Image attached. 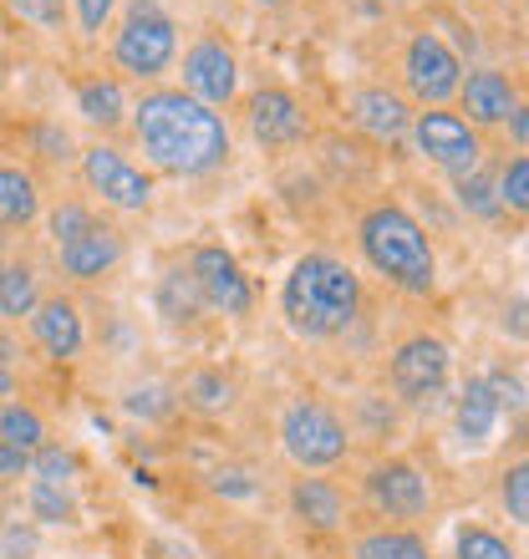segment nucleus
I'll use <instances>...</instances> for the list:
<instances>
[{
  "mask_svg": "<svg viewBox=\"0 0 529 559\" xmlns=\"http://www.w3.org/2000/svg\"><path fill=\"white\" fill-rule=\"evenodd\" d=\"M132 112V138L148 153L153 168L174 178H204L224 168L230 158V128L214 107L193 103L184 87H153L143 92Z\"/></svg>",
  "mask_w": 529,
  "mask_h": 559,
  "instance_id": "f257e3e1",
  "label": "nucleus"
},
{
  "mask_svg": "<svg viewBox=\"0 0 529 559\" xmlns=\"http://www.w3.org/2000/svg\"><path fill=\"white\" fill-rule=\"evenodd\" d=\"M362 310V280L337 254H301L280 285V316L301 341H337Z\"/></svg>",
  "mask_w": 529,
  "mask_h": 559,
  "instance_id": "f03ea898",
  "label": "nucleus"
},
{
  "mask_svg": "<svg viewBox=\"0 0 529 559\" xmlns=\"http://www.w3.org/2000/svg\"><path fill=\"white\" fill-rule=\"evenodd\" d=\"M356 245L367 254V265L397 285L402 295H433L438 285V254L427 245L423 224L412 219L402 204H377L356 224Z\"/></svg>",
  "mask_w": 529,
  "mask_h": 559,
  "instance_id": "7ed1b4c3",
  "label": "nucleus"
},
{
  "mask_svg": "<svg viewBox=\"0 0 529 559\" xmlns=\"http://www.w3.org/2000/svg\"><path fill=\"white\" fill-rule=\"evenodd\" d=\"M178 57V26L174 15H163L153 0H132L128 21L113 36V67L122 76H138V82H153L174 67Z\"/></svg>",
  "mask_w": 529,
  "mask_h": 559,
  "instance_id": "20e7f679",
  "label": "nucleus"
},
{
  "mask_svg": "<svg viewBox=\"0 0 529 559\" xmlns=\"http://www.w3.org/2000/svg\"><path fill=\"white\" fill-rule=\"evenodd\" d=\"M280 448L295 468H337L352 453V432L326 402H291L280 417Z\"/></svg>",
  "mask_w": 529,
  "mask_h": 559,
  "instance_id": "39448f33",
  "label": "nucleus"
},
{
  "mask_svg": "<svg viewBox=\"0 0 529 559\" xmlns=\"http://www.w3.org/2000/svg\"><path fill=\"white\" fill-rule=\"evenodd\" d=\"M412 147L423 153L433 168H443L448 178H463L484 163V143H479V128L463 122V112H448V107H427V112H412L408 128Z\"/></svg>",
  "mask_w": 529,
  "mask_h": 559,
  "instance_id": "423d86ee",
  "label": "nucleus"
},
{
  "mask_svg": "<svg viewBox=\"0 0 529 559\" xmlns=\"http://www.w3.org/2000/svg\"><path fill=\"white\" fill-rule=\"evenodd\" d=\"M402 82L423 107H443L448 97H458V82H463V61L438 31H418L408 46H402Z\"/></svg>",
  "mask_w": 529,
  "mask_h": 559,
  "instance_id": "0eeeda50",
  "label": "nucleus"
},
{
  "mask_svg": "<svg viewBox=\"0 0 529 559\" xmlns=\"http://www.w3.org/2000/svg\"><path fill=\"white\" fill-rule=\"evenodd\" d=\"M189 275H193V290L204 300V310H220L230 321L250 316L255 310V285L250 275L239 270V260L224 245H199L189 254Z\"/></svg>",
  "mask_w": 529,
  "mask_h": 559,
  "instance_id": "6e6552de",
  "label": "nucleus"
},
{
  "mask_svg": "<svg viewBox=\"0 0 529 559\" xmlns=\"http://www.w3.org/2000/svg\"><path fill=\"white\" fill-rule=\"evenodd\" d=\"M448 371H454V352L443 346L438 336H408L387 361V377H392V392L412 407L443 397L448 386Z\"/></svg>",
  "mask_w": 529,
  "mask_h": 559,
  "instance_id": "1a4fd4ad",
  "label": "nucleus"
},
{
  "mask_svg": "<svg viewBox=\"0 0 529 559\" xmlns=\"http://www.w3.org/2000/svg\"><path fill=\"white\" fill-rule=\"evenodd\" d=\"M82 178H87V189L113 209H148V199H153V178H148L128 153H118L113 143H92L87 153H82Z\"/></svg>",
  "mask_w": 529,
  "mask_h": 559,
  "instance_id": "9d476101",
  "label": "nucleus"
},
{
  "mask_svg": "<svg viewBox=\"0 0 529 559\" xmlns=\"http://www.w3.org/2000/svg\"><path fill=\"white\" fill-rule=\"evenodd\" d=\"M184 92H189L193 103L214 107V112L239 92V61L220 36H199L184 51Z\"/></svg>",
  "mask_w": 529,
  "mask_h": 559,
  "instance_id": "9b49d317",
  "label": "nucleus"
},
{
  "mask_svg": "<svg viewBox=\"0 0 529 559\" xmlns=\"http://www.w3.org/2000/svg\"><path fill=\"white\" fill-rule=\"evenodd\" d=\"M367 499H372V509L387 519H418L427 509V499H433V488H427L418 463L392 457V463L367 468Z\"/></svg>",
  "mask_w": 529,
  "mask_h": 559,
  "instance_id": "f8f14e48",
  "label": "nucleus"
},
{
  "mask_svg": "<svg viewBox=\"0 0 529 559\" xmlns=\"http://www.w3.org/2000/svg\"><path fill=\"white\" fill-rule=\"evenodd\" d=\"M306 107L285 87H260L250 97V133L260 147H291L306 138Z\"/></svg>",
  "mask_w": 529,
  "mask_h": 559,
  "instance_id": "ddd939ff",
  "label": "nucleus"
},
{
  "mask_svg": "<svg viewBox=\"0 0 529 559\" xmlns=\"http://www.w3.org/2000/svg\"><path fill=\"white\" fill-rule=\"evenodd\" d=\"M31 336L51 361H77L82 346H87V325H82V316H77L67 295H51V300L31 310Z\"/></svg>",
  "mask_w": 529,
  "mask_h": 559,
  "instance_id": "4468645a",
  "label": "nucleus"
},
{
  "mask_svg": "<svg viewBox=\"0 0 529 559\" xmlns=\"http://www.w3.org/2000/svg\"><path fill=\"white\" fill-rule=\"evenodd\" d=\"M458 103L469 112V118H463L469 128H494V122H504L519 107V87L504 72H494V67H473V72L458 82Z\"/></svg>",
  "mask_w": 529,
  "mask_h": 559,
  "instance_id": "2eb2a0df",
  "label": "nucleus"
},
{
  "mask_svg": "<svg viewBox=\"0 0 529 559\" xmlns=\"http://www.w3.org/2000/svg\"><path fill=\"white\" fill-rule=\"evenodd\" d=\"M122 229H113V224H92L87 235H77L72 245H61V270L72 280H103L107 270H118L122 260Z\"/></svg>",
  "mask_w": 529,
  "mask_h": 559,
  "instance_id": "dca6fc26",
  "label": "nucleus"
},
{
  "mask_svg": "<svg viewBox=\"0 0 529 559\" xmlns=\"http://www.w3.org/2000/svg\"><path fill=\"white\" fill-rule=\"evenodd\" d=\"M352 118L362 133H372L377 143H397V138H408L412 128V107L408 97H397L387 87H362L352 97Z\"/></svg>",
  "mask_w": 529,
  "mask_h": 559,
  "instance_id": "f3484780",
  "label": "nucleus"
},
{
  "mask_svg": "<svg viewBox=\"0 0 529 559\" xmlns=\"http://www.w3.org/2000/svg\"><path fill=\"white\" fill-rule=\"evenodd\" d=\"M499 397H494V386L489 377H469L463 392H458V407H454V423H458V438L469 442V448H489L494 432H499Z\"/></svg>",
  "mask_w": 529,
  "mask_h": 559,
  "instance_id": "a211bd4d",
  "label": "nucleus"
},
{
  "mask_svg": "<svg viewBox=\"0 0 529 559\" xmlns=\"http://www.w3.org/2000/svg\"><path fill=\"white\" fill-rule=\"evenodd\" d=\"M291 509L306 530L331 534V530H341V519H346V493H341L331 478H295L291 484Z\"/></svg>",
  "mask_w": 529,
  "mask_h": 559,
  "instance_id": "6ab92c4d",
  "label": "nucleus"
},
{
  "mask_svg": "<svg viewBox=\"0 0 529 559\" xmlns=\"http://www.w3.org/2000/svg\"><path fill=\"white\" fill-rule=\"evenodd\" d=\"M77 112L92 122V128H122L128 122V92H122L118 76H87V82H77Z\"/></svg>",
  "mask_w": 529,
  "mask_h": 559,
  "instance_id": "aec40b11",
  "label": "nucleus"
},
{
  "mask_svg": "<svg viewBox=\"0 0 529 559\" xmlns=\"http://www.w3.org/2000/svg\"><path fill=\"white\" fill-rule=\"evenodd\" d=\"M42 214V189L26 168L0 163V229H26Z\"/></svg>",
  "mask_w": 529,
  "mask_h": 559,
  "instance_id": "412c9836",
  "label": "nucleus"
},
{
  "mask_svg": "<svg viewBox=\"0 0 529 559\" xmlns=\"http://www.w3.org/2000/svg\"><path fill=\"white\" fill-rule=\"evenodd\" d=\"M42 306V285H36V270L26 260H11L0 265V321H21Z\"/></svg>",
  "mask_w": 529,
  "mask_h": 559,
  "instance_id": "4be33fe9",
  "label": "nucleus"
},
{
  "mask_svg": "<svg viewBox=\"0 0 529 559\" xmlns=\"http://www.w3.org/2000/svg\"><path fill=\"white\" fill-rule=\"evenodd\" d=\"M0 442H5V448H21V453H36L46 442L42 413L26 407V402H0Z\"/></svg>",
  "mask_w": 529,
  "mask_h": 559,
  "instance_id": "5701e85b",
  "label": "nucleus"
},
{
  "mask_svg": "<svg viewBox=\"0 0 529 559\" xmlns=\"http://www.w3.org/2000/svg\"><path fill=\"white\" fill-rule=\"evenodd\" d=\"M199 310H204V300L193 290V275L189 270H168V275L158 280V316H168V321H193Z\"/></svg>",
  "mask_w": 529,
  "mask_h": 559,
  "instance_id": "b1692460",
  "label": "nucleus"
},
{
  "mask_svg": "<svg viewBox=\"0 0 529 559\" xmlns=\"http://www.w3.org/2000/svg\"><path fill=\"white\" fill-rule=\"evenodd\" d=\"M356 559H427V545L412 530H377L356 539Z\"/></svg>",
  "mask_w": 529,
  "mask_h": 559,
  "instance_id": "393cba45",
  "label": "nucleus"
},
{
  "mask_svg": "<svg viewBox=\"0 0 529 559\" xmlns=\"http://www.w3.org/2000/svg\"><path fill=\"white\" fill-rule=\"evenodd\" d=\"M454 193L458 204H463V214H473V219H499V193H494V174H484V168H473V174L454 178Z\"/></svg>",
  "mask_w": 529,
  "mask_h": 559,
  "instance_id": "a878e982",
  "label": "nucleus"
},
{
  "mask_svg": "<svg viewBox=\"0 0 529 559\" xmlns=\"http://www.w3.org/2000/svg\"><path fill=\"white\" fill-rule=\"evenodd\" d=\"M494 193H499V209H509V214H519V219L529 214V158L525 153H515V158L499 168Z\"/></svg>",
  "mask_w": 529,
  "mask_h": 559,
  "instance_id": "bb28decb",
  "label": "nucleus"
},
{
  "mask_svg": "<svg viewBox=\"0 0 529 559\" xmlns=\"http://www.w3.org/2000/svg\"><path fill=\"white\" fill-rule=\"evenodd\" d=\"M77 473V453L72 448H57V442H42L36 453H31V484H72Z\"/></svg>",
  "mask_w": 529,
  "mask_h": 559,
  "instance_id": "cd10ccee",
  "label": "nucleus"
},
{
  "mask_svg": "<svg viewBox=\"0 0 529 559\" xmlns=\"http://www.w3.org/2000/svg\"><path fill=\"white\" fill-rule=\"evenodd\" d=\"M230 397H235V386L224 382L220 371H193L189 382H184V402L199 407V413H224Z\"/></svg>",
  "mask_w": 529,
  "mask_h": 559,
  "instance_id": "c85d7f7f",
  "label": "nucleus"
},
{
  "mask_svg": "<svg viewBox=\"0 0 529 559\" xmlns=\"http://www.w3.org/2000/svg\"><path fill=\"white\" fill-rule=\"evenodd\" d=\"M31 514L42 519V524H72V514H77L72 488H61V484H31Z\"/></svg>",
  "mask_w": 529,
  "mask_h": 559,
  "instance_id": "c756f323",
  "label": "nucleus"
},
{
  "mask_svg": "<svg viewBox=\"0 0 529 559\" xmlns=\"http://www.w3.org/2000/svg\"><path fill=\"white\" fill-rule=\"evenodd\" d=\"M92 224H97V214H92L87 204H77V199H67V204H57L51 214H46V229H51V239H57V250L61 245H72L77 235H87Z\"/></svg>",
  "mask_w": 529,
  "mask_h": 559,
  "instance_id": "7c9ffc66",
  "label": "nucleus"
},
{
  "mask_svg": "<svg viewBox=\"0 0 529 559\" xmlns=\"http://www.w3.org/2000/svg\"><path fill=\"white\" fill-rule=\"evenodd\" d=\"M458 559H519V555L504 545L494 530L469 524V530H458Z\"/></svg>",
  "mask_w": 529,
  "mask_h": 559,
  "instance_id": "2f4dec72",
  "label": "nucleus"
},
{
  "mask_svg": "<svg viewBox=\"0 0 529 559\" xmlns=\"http://www.w3.org/2000/svg\"><path fill=\"white\" fill-rule=\"evenodd\" d=\"M504 509H509V519H515V524H529V463L525 457H519L515 468L504 473Z\"/></svg>",
  "mask_w": 529,
  "mask_h": 559,
  "instance_id": "473e14b6",
  "label": "nucleus"
},
{
  "mask_svg": "<svg viewBox=\"0 0 529 559\" xmlns=\"http://www.w3.org/2000/svg\"><path fill=\"white\" fill-rule=\"evenodd\" d=\"M21 21H31V26H42V31H51V26H61V15H67V0H5Z\"/></svg>",
  "mask_w": 529,
  "mask_h": 559,
  "instance_id": "72a5a7b5",
  "label": "nucleus"
},
{
  "mask_svg": "<svg viewBox=\"0 0 529 559\" xmlns=\"http://www.w3.org/2000/svg\"><path fill=\"white\" fill-rule=\"evenodd\" d=\"M36 555V530H26L21 519L0 530V559H31Z\"/></svg>",
  "mask_w": 529,
  "mask_h": 559,
  "instance_id": "f704fd0d",
  "label": "nucleus"
},
{
  "mask_svg": "<svg viewBox=\"0 0 529 559\" xmlns=\"http://www.w3.org/2000/svg\"><path fill=\"white\" fill-rule=\"evenodd\" d=\"M113 5L118 0H72V11H77V26H82V36H97V31L113 21Z\"/></svg>",
  "mask_w": 529,
  "mask_h": 559,
  "instance_id": "c9c22d12",
  "label": "nucleus"
},
{
  "mask_svg": "<svg viewBox=\"0 0 529 559\" xmlns=\"http://www.w3.org/2000/svg\"><path fill=\"white\" fill-rule=\"evenodd\" d=\"M489 386H494V397H499L504 413H519L525 407V382L509 377V371H489Z\"/></svg>",
  "mask_w": 529,
  "mask_h": 559,
  "instance_id": "e433bc0d",
  "label": "nucleus"
},
{
  "mask_svg": "<svg viewBox=\"0 0 529 559\" xmlns=\"http://www.w3.org/2000/svg\"><path fill=\"white\" fill-rule=\"evenodd\" d=\"M214 488H220V493H230V499H250V493H255L250 473H239V468H230V473H214Z\"/></svg>",
  "mask_w": 529,
  "mask_h": 559,
  "instance_id": "4c0bfd02",
  "label": "nucleus"
},
{
  "mask_svg": "<svg viewBox=\"0 0 529 559\" xmlns=\"http://www.w3.org/2000/svg\"><path fill=\"white\" fill-rule=\"evenodd\" d=\"M158 392H163V386H148V392H132V397H128V413H138V417H153V413H168V407H174V402H168V397H163V402H153V397H158Z\"/></svg>",
  "mask_w": 529,
  "mask_h": 559,
  "instance_id": "58836bf2",
  "label": "nucleus"
},
{
  "mask_svg": "<svg viewBox=\"0 0 529 559\" xmlns=\"http://www.w3.org/2000/svg\"><path fill=\"white\" fill-rule=\"evenodd\" d=\"M21 473H31V453H21V448H5V442H0V478H21Z\"/></svg>",
  "mask_w": 529,
  "mask_h": 559,
  "instance_id": "ea45409f",
  "label": "nucleus"
},
{
  "mask_svg": "<svg viewBox=\"0 0 529 559\" xmlns=\"http://www.w3.org/2000/svg\"><path fill=\"white\" fill-rule=\"evenodd\" d=\"M504 122H509V138H515V143L525 147V143H529V107L519 103V107H515V112H509V118H504Z\"/></svg>",
  "mask_w": 529,
  "mask_h": 559,
  "instance_id": "a19ab883",
  "label": "nucleus"
},
{
  "mask_svg": "<svg viewBox=\"0 0 529 559\" xmlns=\"http://www.w3.org/2000/svg\"><path fill=\"white\" fill-rule=\"evenodd\" d=\"M15 356H21V352H15V341L0 331V367H15Z\"/></svg>",
  "mask_w": 529,
  "mask_h": 559,
  "instance_id": "79ce46f5",
  "label": "nucleus"
},
{
  "mask_svg": "<svg viewBox=\"0 0 529 559\" xmlns=\"http://www.w3.org/2000/svg\"><path fill=\"white\" fill-rule=\"evenodd\" d=\"M11 397H15V371L0 367V402H11Z\"/></svg>",
  "mask_w": 529,
  "mask_h": 559,
  "instance_id": "37998d69",
  "label": "nucleus"
},
{
  "mask_svg": "<svg viewBox=\"0 0 529 559\" xmlns=\"http://www.w3.org/2000/svg\"><path fill=\"white\" fill-rule=\"evenodd\" d=\"M255 5H285V0H255Z\"/></svg>",
  "mask_w": 529,
  "mask_h": 559,
  "instance_id": "c03bdc74",
  "label": "nucleus"
}]
</instances>
